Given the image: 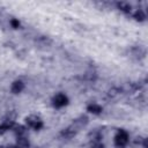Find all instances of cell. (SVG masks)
<instances>
[{"label": "cell", "mask_w": 148, "mask_h": 148, "mask_svg": "<svg viewBox=\"0 0 148 148\" xmlns=\"http://www.w3.org/2000/svg\"><path fill=\"white\" fill-rule=\"evenodd\" d=\"M128 142V134L124 130H119L114 136V146L117 148H124Z\"/></svg>", "instance_id": "obj_1"}, {"label": "cell", "mask_w": 148, "mask_h": 148, "mask_svg": "<svg viewBox=\"0 0 148 148\" xmlns=\"http://www.w3.org/2000/svg\"><path fill=\"white\" fill-rule=\"evenodd\" d=\"M25 123H27V125L29 127H31V128H34L36 131L42 130L43 128V125H44L43 121H42V119L38 118L37 116H29V117H27L25 118Z\"/></svg>", "instance_id": "obj_2"}, {"label": "cell", "mask_w": 148, "mask_h": 148, "mask_svg": "<svg viewBox=\"0 0 148 148\" xmlns=\"http://www.w3.org/2000/svg\"><path fill=\"white\" fill-rule=\"evenodd\" d=\"M52 104H53L54 108H62V106H65V105L68 104V97L65 94L59 92V94H57V95L53 96Z\"/></svg>", "instance_id": "obj_3"}, {"label": "cell", "mask_w": 148, "mask_h": 148, "mask_svg": "<svg viewBox=\"0 0 148 148\" xmlns=\"http://www.w3.org/2000/svg\"><path fill=\"white\" fill-rule=\"evenodd\" d=\"M87 124H88V117H87V116H80L79 118H76V119L73 121V124H72L69 127H71L73 131L77 132V131H80L81 128H83Z\"/></svg>", "instance_id": "obj_4"}, {"label": "cell", "mask_w": 148, "mask_h": 148, "mask_svg": "<svg viewBox=\"0 0 148 148\" xmlns=\"http://www.w3.org/2000/svg\"><path fill=\"white\" fill-rule=\"evenodd\" d=\"M131 54H132V57H134L136 59H141V58H145L146 50L143 47H141V46H134L131 50Z\"/></svg>", "instance_id": "obj_5"}, {"label": "cell", "mask_w": 148, "mask_h": 148, "mask_svg": "<svg viewBox=\"0 0 148 148\" xmlns=\"http://www.w3.org/2000/svg\"><path fill=\"white\" fill-rule=\"evenodd\" d=\"M24 89V83L21 81V80H16L12 83L10 86V90L13 94H20L22 90Z\"/></svg>", "instance_id": "obj_6"}, {"label": "cell", "mask_w": 148, "mask_h": 148, "mask_svg": "<svg viewBox=\"0 0 148 148\" xmlns=\"http://www.w3.org/2000/svg\"><path fill=\"white\" fill-rule=\"evenodd\" d=\"M13 126H14V123H13L12 119H5V120L0 124V134H3V133H6L7 131L12 130Z\"/></svg>", "instance_id": "obj_7"}, {"label": "cell", "mask_w": 148, "mask_h": 148, "mask_svg": "<svg viewBox=\"0 0 148 148\" xmlns=\"http://www.w3.org/2000/svg\"><path fill=\"white\" fill-rule=\"evenodd\" d=\"M36 43L38 46H43V47H49L52 43V40L49 38V37H45V36H40L36 39Z\"/></svg>", "instance_id": "obj_8"}, {"label": "cell", "mask_w": 148, "mask_h": 148, "mask_svg": "<svg viewBox=\"0 0 148 148\" xmlns=\"http://www.w3.org/2000/svg\"><path fill=\"white\" fill-rule=\"evenodd\" d=\"M87 110H88L90 113H92V114H99L103 109H102V106H101L99 104H97V103H90V104L87 106Z\"/></svg>", "instance_id": "obj_9"}, {"label": "cell", "mask_w": 148, "mask_h": 148, "mask_svg": "<svg viewBox=\"0 0 148 148\" xmlns=\"http://www.w3.org/2000/svg\"><path fill=\"white\" fill-rule=\"evenodd\" d=\"M30 143H29V140L25 138V136H20L17 138V141L15 143V147L16 148H29Z\"/></svg>", "instance_id": "obj_10"}, {"label": "cell", "mask_w": 148, "mask_h": 148, "mask_svg": "<svg viewBox=\"0 0 148 148\" xmlns=\"http://www.w3.org/2000/svg\"><path fill=\"white\" fill-rule=\"evenodd\" d=\"M117 7H118L119 10H121V12L125 13V14H128V13H131V10H132V6H131L130 3H127V2H125V1L118 2V3H117Z\"/></svg>", "instance_id": "obj_11"}, {"label": "cell", "mask_w": 148, "mask_h": 148, "mask_svg": "<svg viewBox=\"0 0 148 148\" xmlns=\"http://www.w3.org/2000/svg\"><path fill=\"white\" fill-rule=\"evenodd\" d=\"M12 130H13V132L15 133V135H16L17 138H20V136H24V134H25V127L22 126V125L13 126Z\"/></svg>", "instance_id": "obj_12"}, {"label": "cell", "mask_w": 148, "mask_h": 148, "mask_svg": "<svg viewBox=\"0 0 148 148\" xmlns=\"http://www.w3.org/2000/svg\"><path fill=\"white\" fill-rule=\"evenodd\" d=\"M75 134H76V132L73 131L69 126H68L67 128H64V130L61 131V135H62L65 139H71V138H73Z\"/></svg>", "instance_id": "obj_13"}, {"label": "cell", "mask_w": 148, "mask_h": 148, "mask_svg": "<svg viewBox=\"0 0 148 148\" xmlns=\"http://www.w3.org/2000/svg\"><path fill=\"white\" fill-rule=\"evenodd\" d=\"M133 17H134L136 21L142 22V21H145V18H146V14H145V12H143L142 9H138V10L133 14Z\"/></svg>", "instance_id": "obj_14"}, {"label": "cell", "mask_w": 148, "mask_h": 148, "mask_svg": "<svg viewBox=\"0 0 148 148\" xmlns=\"http://www.w3.org/2000/svg\"><path fill=\"white\" fill-rule=\"evenodd\" d=\"M9 23H10L12 28H14V29L20 28V21H18V20H16V18H12V20L9 21Z\"/></svg>", "instance_id": "obj_15"}, {"label": "cell", "mask_w": 148, "mask_h": 148, "mask_svg": "<svg viewBox=\"0 0 148 148\" xmlns=\"http://www.w3.org/2000/svg\"><path fill=\"white\" fill-rule=\"evenodd\" d=\"M91 148H104V145L101 142H95V143H92Z\"/></svg>", "instance_id": "obj_16"}, {"label": "cell", "mask_w": 148, "mask_h": 148, "mask_svg": "<svg viewBox=\"0 0 148 148\" xmlns=\"http://www.w3.org/2000/svg\"><path fill=\"white\" fill-rule=\"evenodd\" d=\"M0 148H16L15 146H9V147H3V146H0Z\"/></svg>", "instance_id": "obj_17"}]
</instances>
